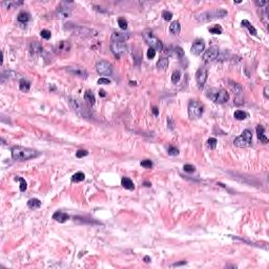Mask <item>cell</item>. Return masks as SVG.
<instances>
[{
    "instance_id": "obj_1",
    "label": "cell",
    "mask_w": 269,
    "mask_h": 269,
    "mask_svg": "<svg viewBox=\"0 0 269 269\" xmlns=\"http://www.w3.org/2000/svg\"><path fill=\"white\" fill-rule=\"evenodd\" d=\"M39 156V153L35 150L22 146H15L12 148V158L17 161H26Z\"/></svg>"
},
{
    "instance_id": "obj_2",
    "label": "cell",
    "mask_w": 269,
    "mask_h": 269,
    "mask_svg": "<svg viewBox=\"0 0 269 269\" xmlns=\"http://www.w3.org/2000/svg\"><path fill=\"white\" fill-rule=\"evenodd\" d=\"M227 11L223 9H215L211 11H207L202 14L197 16L196 19L199 22H208V21H212L215 19H220V18H224L225 16H227Z\"/></svg>"
},
{
    "instance_id": "obj_3",
    "label": "cell",
    "mask_w": 269,
    "mask_h": 269,
    "mask_svg": "<svg viewBox=\"0 0 269 269\" xmlns=\"http://www.w3.org/2000/svg\"><path fill=\"white\" fill-rule=\"evenodd\" d=\"M206 96L209 98L210 100H212L214 102L218 103V104H223L226 103L229 100V95L226 92L225 89H210L207 90Z\"/></svg>"
},
{
    "instance_id": "obj_4",
    "label": "cell",
    "mask_w": 269,
    "mask_h": 269,
    "mask_svg": "<svg viewBox=\"0 0 269 269\" xmlns=\"http://www.w3.org/2000/svg\"><path fill=\"white\" fill-rule=\"evenodd\" d=\"M142 36H143V39L145 40L146 44L150 45V49H154V50H163V43H162L160 40L154 36V34L153 33V31L150 30H145L144 32L142 33Z\"/></svg>"
},
{
    "instance_id": "obj_5",
    "label": "cell",
    "mask_w": 269,
    "mask_h": 269,
    "mask_svg": "<svg viewBox=\"0 0 269 269\" xmlns=\"http://www.w3.org/2000/svg\"><path fill=\"white\" fill-rule=\"evenodd\" d=\"M68 103H70L71 107L73 108L77 114H79V115L83 117H89V108L85 106V104H83L82 101H80L79 99H77V98L70 97L68 98Z\"/></svg>"
},
{
    "instance_id": "obj_6",
    "label": "cell",
    "mask_w": 269,
    "mask_h": 269,
    "mask_svg": "<svg viewBox=\"0 0 269 269\" xmlns=\"http://www.w3.org/2000/svg\"><path fill=\"white\" fill-rule=\"evenodd\" d=\"M204 111V106L202 103L198 101H190L188 104V116L190 119H199L201 118Z\"/></svg>"
},
{
    "instance_id": "obj_7",
    "label": "cell",
    "mask_w": 269,
    "mask_h": 269,
    "mask_svg": "<svg viewBox=\"0 0 269 269\" xmlns=\"http://www.w3.org/2000/svg\"><path fill=\"white\" fill-rule=\"evenodd\" d=\"M251 143H252V134L249 129H245L241 136L236 137L233 140L234 146H238V147H246V146H249Z\"/></svg>"
},
{
    "instance_id": "obj_8",
    "label": "cell",
    "mask_w": 269,
    "mask_h": 269,
    "mask_svg": "<svg viewBox=\"0 0 269 269\" xmlns=\"http://www.w3.org/2000/svg\"><path fill=\"white\" fill-rule=\"evenodd\" d=\"M96 71L101 76H110L113 73V67H111L110 62L105 60H101L96 64Z\"/></svg>"
},
{
    "instance_id": "obj_9",
    "label": "cell",
    "mask_w": 269,
    "mask_h": 269,
    "mask_svg": "<svg viewBox=\"0 0 269 269\" xmlns=\"http://www.w3.org/2000/svg\"><path fill=\"white\" fill-rule=\"evenodd\" d=\"M207 77H208V73H207V70L203 66L199 67V70L197 71L196 73V81L197 84H198L199 89H203L205 83H206Z\"/></svg>"
},
{
    "instance_id": "obj_10",
    "label": "cell",
    "mask_w": 269,
    "mask_h": 269,
    "mask_svg": "<svg viewBox=\"0 0 269 269\" xmlns=\"http://www.w3.org/2000/svg\"><path fill=\"white\" fill-rule=\"evenodd\" d=\"M219 49L217 46H210L208 50H206L204 52L203 56H202V59H203L205 62H211L217 59L219 57Z\"/></svg>"
},
{
    "instance_id": "obj_11",
    "label": "cell",
    "mask_w": 269,
    "mask_h": 269,
    "mask_svg": "<svg viewBox=\"0 0 269 269\" xmlns=\"http://www.w3.org/2000/svg\"><path fill=\"white\" fill-rule=\"evenodd\" d=\"M111 52L117 56V57L126 54V52H127V47L123 42H111Z\"/></svg>"
},
{
    "instance_id": "obj_12",
    "label": "cell",
    "mask_w": 269,
    "mask_h": 269,
    "mask_svg": "<svg viewBox=\"0 0 269 269\" xmlns=\"http://www.w3.org/2000/svg\"><path fill=\"white\" fill-rule=\"evenodd\" d=\"M66 72L70 73L71 75H73V76L80 77V78H84V79L86 78L87 75H89L86 70L80 67V66H68V67H66Z\"/></svg>"
},
{
    "instance_id": "obj_13",
    "label": "cell",
    "mask_w": 269,
    "mask_h": 269,
    "mask_svg": "<svg viewBox=\"0 0 269 269\" xmlns=\"http://www.w3.org/2000/svg\"><path fill=\"white\" fill-rule=\"evenodd\" d=\"M205 49V42L204 40L202 39H197L196 41L193 42V46L190 49V52L193 55H196V56H199L200 54H202V52Z\"/></svg>"
},
{
    "instance_id": "obj_14",
    "label": "cell",
    "mask_w": 269,
    "mask_h": 269,
    "mask_svg": "<svg viewBox=\"0 0 269 269\" xmlns=\"http://www.w3.org/2000/svg\"><path fill=\"white\" fill-rule=\"evenodd\" d=\"M56 17L60 18V19H65L68 18L72 15V10L67 7H58L55 13Z\"/></svg>"
},
{
    "instance_id": "obj_15",
    "label": "cell",
    "mask_w": 269,
    "mask_h": 269,
    "mask_svg": "<svg viewBox=\"0 0 269 269\" xmlns=\"http://www.w3.org/2000/svg\"><path fill=\"white\" fill-rule=\"evenodd\" d=\"M168 52H166V54H168L169 56H172V57H176L177 59L182 60L184 58V50H183L182 47L180 46H172L169 47Z\"/></svg>"
},
{
    "instance_id": "obj_16",
    "label": "cell",
    "mask_w": 269,
    "mask_h": 269,
    "mask_svg": "<svg viewBox=\"0 0 269 269\" xmlns=\"http://www.w3.org/2000/svg\"><path fill=\"white\" fill-rule=\"evenodd\" d=\"M129 38L128 33H124V32H114L113 35L111 37V42H124Z\"/></svg>"
},
{
    "instance_id": "obj_17",
    "label": "cell",
    "mask_w": 269,
    "mask_h": 269,
    "mask_svg": "<svg viewBox=\"0 0 269 269\" xmlns=\"http://www.w3.org/2000/svg\"><path fill=\"white\" fill-rule=\"evenodd\" d=\"M65 30L71 31L72 33H74L75 35H86V34L92 33V31L89 30V28H82V26H76V25H72V28H65Z\"/></svg>"
},
{
    "instance_id": "obj_18",
    "label": "cell",
    "mask_w": 269,
    "mask_h": 269,
    "mask_svg": "<svg viewBox=\"0 0 269 269\" xmlns=\"http://www.w3.org/2000/svg\"><path fill=\"white\" fill-rule=\"evenodd\" d=\"M72 49V45L68 41H65V40H62L60 41L59 43H57L56 45V50L59 53H67L70 52Z\"/></svg>"
},
{
    "instance_id": "obj_19",
    "label": "cell",
    "mask_w": 269,
    "mask_h": 269,
    "mask_svg": "<svg viewBox=\"0 0 269 269\" xmlns=\"http://www.w3.org/2000/svg\"><path fill=\"white\" fill-rule=\"evenodd\" d=\"M53 219H54L55 221H57V222H59V223H64L70 219V215H68L67 214H65V212L58 210V211H56L55 214L53 215Z\"/></svg>"
},
{
    "instance_id": "obj_20",
    "label": "cell",
    "mask_w": 269,
    "mask_h": 269,
    "mask_svg": "<svg viewBox=\"0 0 269 269\" xmlns=\"http://www.w3.org/2000/svg\"><path fill=\"white\" fill-rule=\"evenodd\" d=\"M257 135H258V139L261 141V143H263V144H267V143H268V138L265 136L264 126H262V125H258Z\"/></svg>"
},
{
    "instance_id": "obj_21",
    "label": "cell",
    "mask_w": 269,
    "mask_h": 269,
    "mask_svg": "<svg viewBox=\"0 0 269 269\" xmlns=\"http://www.w3.org/2000/svg\"><path fill=\"white\" fill-rule=\"evenodd\" d=\"M169 32L172 35H179L181 32V24L179 21H172L171 24L169 25Z\"/></svg>"
},
{
    "instance_id": "obj_22",
    "label": "cell",
    "mask_w": 269,
    "mask_h": 269,
    "mask_svg": "<svg viewBox=\"0 0 269 269\" xmlns=\"http://www.w3.org/2000/svg\"><path fill=\"white\" fill-rule=\"evenodd\" d=\"M121 185L123 186L124 188H126V189L128 190H134L135 189V184L132 183V181L129 179V178H122L121 180Z\"/></svg>"
},
{
    "instance_id": "obj_23",
    "label": "cell",
    "mask_w": 269,
    "mask_h": 269,
    "mask_svg": "<svg viewBox=\"0 0 269 269\" xmlns=\"http://www.w3.org/2000/svg\"><path fill=\"white\" fill-rule=\"evenodd\" d=\"M43 50V47H42V44L38 41H34L31 43V52L34 53V54H39Z\"/></svg>"
},
{
    "instance_id": "obj_24",
    "label": "cell",
    "mask_w": 269,
    "mask_h": 269,
    "mask_svg": "<svg viewBox=\"0 0 269 269\" xmlns=\"http://www.w3.org/2000/svg\"><path fill=\"white\" fill-rule=\"evenodd\" d=\"M19 89L21 92L28 93L31 89V82L26 79H21L19 82Z\"/></svg>"
},
{
    "instance_id": "obj_25",
    "label": "cell",
    "mask_w": 269,
    "mask_h": 269,
    "mask_svg": "<svg viewBox=\"0 0 269 269\" xmlns=\"http://www.w3.org/2000/svg\"><path fill=\"white\" fill-rule=\"evenodd\" d=\"M242 25L245 26V28H248L249 33L251 34V35H254V36H257V35H258V32H257V30H255V28H254V26H252V24L249 22L248 20H246V19L242 20Z\"/></svg>"
},
{
    "instance_id": "obj_26",
    "label": "cell",
    "mask_w": 269,
    "mask_h": 269,
    "mask_svg": "<svg viewBox=\"0 0 269 269\" xmlns=\"http://www.w3.org/2000/svg\"><path fill=\"white\" fill-rule=\"evenodd\" d=\"M168 59L167 58H160V59L158 60V62H157V67L159 68V70H166L167 67H168Z\"/></svg>"
},
{
    "instance_id": "obj_27",
    "label": "cell",
    "mask_w": 269,
    "mask_h": 269,
    "mask_svg": "<svg viewBox=\"0 0 269 269\" xmlns=\"http://www.w3.org/2000/svg\"><path fill=\"white\" fill-rule=\"evenodd\" d=\"M28 206L30 207V208H32V209H37V208H39V207L41 206V201L38 200V199H36V198L31 199V200H28Z\"/></svg>"
},
{
    "instance_id": "obj_28",
    "label": "cell",
    "mask_w": 269,
    "mask_h": 269,
    "mask_svg": "<svg viewBox=\"0 0 269 269\" xmlns=\"http://www.w3.org/2000/svg\"><path fill=\"white\" fill-rule=\"evenodd\" d=\"M17 19L21 23H26L28 20L31 19V15L28 14V12H20L19 15H18V17H17Z\"/></svg>"
},
{
    "instance_id": "obj_29",
    "label": "cell",
    "mask_w": 269,
    "mask_h": 269,
    "mask_svg": "<svg viewBox=\"0 0 269 269\" xmlns=\"http://www.w3.org/2000/svg\"><path fill=\"white\" fill-rule=\"evenodd\" d=\"M84 100L87 101V102L89 103L90 105H94L96 103V99H95V96L94 94H93L90 90H87V92H85L84 94Z\"/></svg>"
},
{
    "instance_id": "obj_30",
    "label": "cell",
    "mask_w": 269,
    "mask_h": 269,
    "mask_svg": "<svg viewBox=\"0 0 269 269\" xmlns=\"http://www.w3.org/2000/svg\"><path fill=\"white\" fill-rule=\"evenodd\" d=\"M233 117H234V118H236V120H245V119L247 118V117H248V114L245 113L244 111L239 110V111H234Z\"/></svg>"
},
{
    "instance_id": "obj_31",
    "label": "cell",
    "mask_w": 269,
    "mask_h": 269,
    "mask_svg": "<svg viewBox=\"0 0 269 269\" xmlns=\"http://www.w3.org/2000/svg\"><path fill=\"white\" fill-rule=\"evenodd\" d=\"M84 179H85V175L83 174V172H81V171L76 172V174L72 177V181H73V182H75V183L82 182Z\"/></svg>"
},
{
    "instance_id": "obj_32",
    "label": "cell",
    "mask_w": 269,
    "mask_h": 269,
    "mask_svg": "<svg viewBox=\"0 0 269 269\" xmlns=\"http://www.w3.org/2000/svg\"><path fill=\"white\" fill-rule=\"evenodd\" d=\"M2 7H5L7 9H14V7H18V5L23 4L22 1L17 2V1H10V2H2Z\"/></svg>"
},
{
    "instance_id": "obj_33",
    "label": "cell",
    "mask_w": 269,
    "mask_h": 269,
    "mask_svg": "<svg viewBox=\"0 0 269 269\" xmlns=\"http://www.w3.org/2000/svg\"><path fill=\"white\" fill-rule=\"evenodd\" d=\"M208 30H209L210 33H211V34H215V35H220V34H222V32H223L222 26H221V25H218V24H215V25H214V26H211V28H209Z\"/></svg>"
},
{
    "instance_id": "obj_34",
    "label": "cell",
    "mask_w": 269,
    "mask_h": 269,
    "mask_svg": "<svg viewBox=\"0 0 269 269\" xmlns=\"http://www.w3.org/2000/svg\"><path fill=\"white\" fill-rule=\"evenodd\" d=\"M181 79V72L180 71H175L172 73V76H171V81L172 83H178Z\"/></svg>"
},
{
    "instance_id": "obj_35",
    "label": "cell",
    "mask_w": 269,
    "mask_h": 269,
    "mask_svg": "<svg viewBox=\"0 0 269 269\" xmlns=\"http://www.w3.org/2000/svg\"><path fill=\"white\" fill-rule=\"evenodd\" d=\"M217 143H218V141L215 138H209L208 141H207V145H208V147L210 148V150H215V148L217 147Z\"/></svg>"
},
{
    "instance_id": "obj_36",
    "label": "cell",
    "mask_w": 269,
    "mask_h": 269,
    "mask_svg": "<svg viewBox=\"0 0 269 269\" xmlns=\"http://www.w3.org/2000/svg\"><path fill=\"white\" fill-rule=\"evenodd\" d=\"M167 153H168V154H170V156H178V154H179V150H178L177 147H175V146H169V147L167 148Z\"/></svg>"
},
{
    "instance_id": "obj_37",
    "label": "cell",
    "mask_w": 269,
    "mask_h": 269,
    "mask_svg": "<svg viewBox=\"0 0 269 269\" xmlns=\"http://www.w3.org/2000/svg\"><path fill=\"white\" fill-rule=\"evenodd\" d=\"M16 180H18L20 182V191H25L26 187H28V184H26L25 180L23 178H16Z\"/></svg>"
},
{
    "instance_id": "obj_38",
    "label": "cell",
    "mask_w": 269,
    "mask_h": 269,
    "mask_svg": "<svg viewBox=\"0 0 269 269\" xmlns=\"http://www.w3.org/2000/svg\"><path fill=\"white\" fill-rule=\"evenodd\" d=\"M162 17H163L164 20L170 21L172 18V13L169 12V11H163V12H162Z\"/></svg>"
},
{
    "instance_id": "obj_39",
    "label": "cell",
    "mask_w": 269,
    "mask_h": 269,
    "mask_svg": "<svg viewBox=\"0 0 269 269\" xmlns=\"http://www.w3.org/2000/svg\"><path fill=\"white\" fill-rule=\"evenodd\" d=\"M118 24L120 26V28H122V30H126L127 28V21L124 19V18H119L118 19Z\"/></svg>"
},
{
    "instance_id": "obj_40",
    "label": "cell",
    "mask_w": 269,
    "mask_h": 269,
    "mask_svg": "<svg viewBox=\"0 0 269 269\" xmlns=\"http://www.w3.org/2000/svg\"><path fill=\"white\" fill-rule=\"evenodd\" d=\"M40 35H41V37L45 40H49L50 38V36H52V33L49 31V30H42L41 32H40Z\"/></svg>"
},
{
    "instance_id": "obj_41",
    "label": "cell",
    "mask_w": 269,
    "mask_h": 269,
    "mask_svg": "<svg viewBox=\"0 0 269 269\" xmlns=\"http://www.w3.org/2000/svg\"><path fill=\"white\" fill-rule=\"evenodd\" d=\"M141 166H143L144 168H151L153 167V162L150 160H143L141 161Z\"/></svg>"
},
{
    "instance_id": "obj_42",
    "label": "cell",
    "mask_w": 269,
    "mask_h": 269,
    "mask_svg": "<svg viewBox=\"0 0 269 269\" xmlns=\"http://www.w3.org/2000/svg\"><path fill=\"white\" fill-rule=\"evenodd\" d=\"M183 169H184L186 172H193V171H196V167H194L193 165H191V164H185L184 167H183Z\"/></svg>"
},
{
    "instance_id": "obj_43",
    "label": "cell",
    "mask_w": 269,
    "mask_h": 269,
    "mask_svg": "<svg viewBox=\"0 0 269 269\" xmlns=\"http://www.w3.org/2000/svg\"><path fill=\"white\" fill-rule=\"evenodd\" d=\"M89 154V151L84 150H79L78 151H76V157L77 158H83V157L87 156Z\"/></svg>"
},
{
    "instance_id": "obj_44",
    "label": "cell",
    "mask_w": 269,
    "mask_h": 269,
    "mask_svg": "<svg viewBox=\"0 0 269 269\" xmlns=\"http://www.w3.org/2000/svg\"><path fill=\"white\" fill-rule=\"evenodd\" d=\"M230 86H231V89L234 90L236 94H240V93H242V87L240 86L238 83H232V84H230Z\"/></svg>"
},
{
    "instance_id": "obj_45",
    "label": "cell",
    "mask_w": 269,
    "mask_h": 269,
    "mask_svg": "<svg viewBox=\"0 0 269 269\" xmlns=\"http://www.w3.org/2000/svg\"><path fill=\"white\" fill-rule=\"evenodd\" d=\"M97 83L98 84H110L111 83V80L110 79H107V78H100V79H98V81H97Z\"/></svg>"
},
{
    "instance_id": "obj_46",
    "label": "cell",
    "mask_w": 269,
    "mask_h": 269,
    "mask_svg": "<svg viewBox=\"0 0 269 269\" xmlns=\"http://www.w3.org/2000/svg\"><path fill=\"white\" fill-rule=\"evenodd\" d=\"M154 56H156V50L150 47V50H147V58L148 59H153V58H154Z\"/></svg>"
},
{
    "instance_id": "obj_47",
    "label": "cell",
    "mask_w": 269,
    "mask_h": 269,
    "mask_svg": "<svg viewBox=\"0 0 269 269\" xmlns=\"http://www.w3.org/2000/svg\"><path fill=\"white\" fill-rule=\"evenodd\" d=\"M269 3L268 1H260V0H257V1H255V4L258 5V7H264V5H267Z\"/></svg>"
},
{
    "instance_id": "obj_48",
    "label": "cell",
    "mask_w": 269,
    "mask_h": 269,
    "mask_svg": "<svg viewBox=\"0 0 269 269\" xmlns=\"http://www.w3.org/2000/svg\"><path fill=\"white\" fill-rule=\"evenodd\" d=\"M167 124H168V126H169L170 129H174L175 123H174V121H172L171 118H167Z\"/></svg>"
},
{
    "instance_id": "obj_49",
    "label": "cell",
    "mask_w": 269,
    "mask_h": 269,
    "mask_svg": "<svg viewBox=\"0 0 269 269\" xmlns=\"http://www.w3.org/2000/svg\"><path fill=\"white\" fill-rule=\"evenodd\" d=\"M264 96H265V98H269V93H268V86H266L265 89H264Z\"/></svg>"
},
{
    "instance_id": "obj_50",
    "label": "cell",
    "mask_w": 269,
    "mask_h": 269,
    "mask_svg": "<svg viewBox=\"0 0 269 269\" xmlns=\"http://www.w3.org/2000/svg\"><path fill=\"white\" fill-rule=\"evenodd\" d=\"M153 113H154V116H158L159 115V110H158V107H156V106H154V107L153 108Z\"/></svg>"
},
{
    "instance_id": "obj_51",
    "label": "cell",
    "mask_w": 269,
    "mask_h": 269,
    "mask_svg": "<svg viewBox=\"0 0 269 269\" xmlns=\"http://www.w3.org/2000/svg\"><path fill=\"white\" fill-rule=\"evenodd\" d=\"M186 264V261H182V262H179V263H175L172 266H181V265H185Z\"/></svg>"
},
{
    "instance_id": "obj_52",
    "label": "cell",
    "mask_w": 269,
    "mask_h": 269,
    "mask_svg": "<svg viewBox=\"0 0 269 269\" xmlns=\"http://www.w3.org/2000/svg\"><path fill=\"white\" fill-rule=\"evenodd\" d=\"M99 95H100V97H106V93H105V90L101 89L100 92H99Z\"/></svg>"
},
{
    "instance_id": "obj_53",
    "label": "cell",
    "mask_w": 269,
    "mask_h": 269,
    "mask_svg": "<svg viewBox=\"0 0 269 269\" xmlns=\"http://www.w3.org/2000/svg\"><path fill=\"white\" fill-rule=\"evenodd\" d=\"M143 261H144L145 263H150V258L148 257V255H146V257L143 258Z\"/></svg>"
},
{
    "instance_id": "obj_54",
    "label": "cell",
    "mask_w": 269,
    "mask_h": 269,
    "mask_svg": "<svg viewBox=\"0 0 269 269\" xmlns=\"http://www.w3.org/2000/svg\"><path fill=\"white\" fill-rule=\"evenodd\" d=\"M143 185L146 186V187H150V186H151V184L150 182H144V183H143Z\"/></svg>"
},
{
    "instance_id": "obj_55",
    "label": "cell",
    "mask_w": 269,
    "mask_h": 269,
    "mask_svg": "<svg viewBox=\"0 0 269 269\" xmlns=\"http://www.w3.org/2000/svg\"><path fill=\"white\" fill-rule=\"evenodd\" d=\"M129 83H130V84H132V85H136V82H132V81H130V82H129Z\"/></svg>"
}]
</instances>
